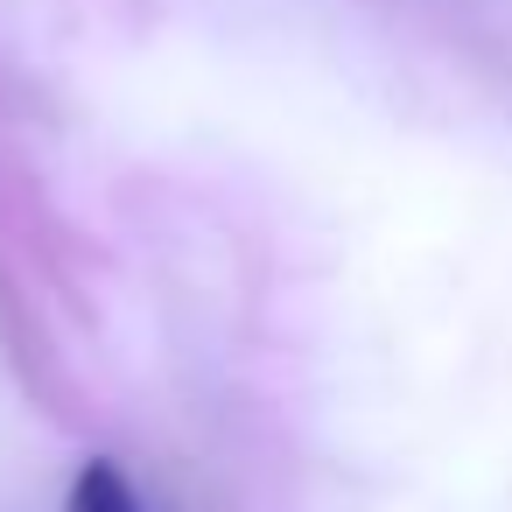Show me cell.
Here are the masks:
<instances>
[{
	"mask_svg": "<svg viewBox=\"0 0 512 512\" xmlns=\"http://www.w3.org/2000/svg\"><path fill=\"white\" fill-rule=\"evenodd\" d=\"M71 512H148V505H141L134 477H127L113 456H92V463L78 470V484H71Z\"/></svg>",
	"mask_w": 512,
	"mask_h": 512,
	"instance_id": "1",
	"label": "cell"
}]
</instances>
